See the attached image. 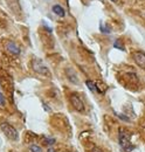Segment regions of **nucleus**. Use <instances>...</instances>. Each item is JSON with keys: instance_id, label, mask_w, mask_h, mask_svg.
Segmentation results:
<instances>
[{"instance_id": "f03ea898", "label": "nucleus", "mask_w": 145, "mask_h": 152, "mask_svg": "<svg viewBox=\"0 0 145 152\" xmlns=\"http://www.w3.org/2000/svg\"><path fill=\"white\" fill-rule=\"evenodd\" d=\"M0 126H1L2 132L5 133V136H6L8 139L14 140V142L19 140V132L13 125H11V124L7 123V122H2Z\"/></svg>"}, {"instance_id": "1a4fd4ad", "label": "nucleus", "mask_w": 145, "mask_h": 152, "mask_svg": "<svg viewBox=\"0 0 145 152\" xmlns=\"http://www.w3.org/2000/svg\"><path fill=\"white\" fill-rule=\"evenodd\" d=\"M86 86L89 88L90 91H92V93L96 91V84H95L94 82H91V81H89V80H87V81H86Z\"/></svg>"}, {"instance_id": "4468645a", "label": "nucleus", "mask_w": 145, "mask_h": 152, "mask_svg": "<svg viewBox=\"0 0 145 152\" xmlns=\"http://www.w3.org/2000/svg\"><path fill=\"white\" fill-rule=\"evenodd\" d=\"M6 104V101H5V97L4 95L0 93V105H5Z\"/></svg>"}, {"instance_id": "dca6fc26", "label": "nucleus", "mask_w": 145, "mask_h": 152, "mask_svg": "<svg viewBox=\"0 0 145 152\" xmlns=\"http://www.w3.org/2000/svg\"><path fill=\"white\" fill-rule=\"evenodd\" d=\"M48 152H54V150H53V148H51V149H48Z\"/></svg>"}, {"instance_id": "20e7f679", "label": "nucleus", "mask_w": 145, "mask_h": 152, "mask_svg": "<svg viewBox=\"0 0 145 152\" xmlns=\"http://www.w3.org/2000/svg\"><path fill=\"white\" fill-rule=\"evenodd\" d=\"M33 69L35 70L36 73L41 74V75H46V76L51 75V72H49L48 67L45 66L43 62L40 61V60H34V61H33Z\"/></svg>"}, {"instance_id": "f3484780", "label": "nucleus", "mask_w": 145, "mask_h": 152, "mask_svg": "<svg viewBox=\"0 0 145 152\" xmlns=\"http://www.w3.org/2000/svg\"><path fill=\"white\" fill-rule=\"evenodd\" d=\"M112 2H118V0H111Z\"/></svg>"}, {"instance_id": "9d476101", "label": "nucleus", "mask_w": 145, "mask_h": 152, "mask_svg": "<svg viewBox=\"0 0 145 152\" xmlns=\"http://www.w3.org/2000/svg\"><path fill=\"white\" fill-rule=\"evenodd\" d=\"M29 150H31V152H42L41 146H39L37 144H31L29 145Z\"/></svg>"}, {"instance_id": "ddd939ff", "label": "nucleus", "mask_w": 145, "mask_h": 152, "mask_svg": "<svg viewBox=\"0 0 145 152\" xmlns=\"http://www.w3.org/2000/svg\"><path fill=\"white\" fill-rule=\"evenodd\" d=\"M116 115H117V116H118V117H119L122 121H127V122H130V119L127 118V116H124V115H122V114H116Z\"/></svg>"}, {"instance_id": "7ed1b4c3", "label": "nucleus", "mask_w": 145, "mask_h": 152, "mask_svg": "<svg viewBox=\"0 0 145 152\" xmlns=\"http://www.w3.org/2000/svg\"><path fill=\"white\" fill-rule=\"evenodd\" d=\"M69 99H70V103H72V105L74 107L75 110H77L80 113H83L84 111V103H83L82 98L77 95V94H75V93L72 94V95L69 96Z\"/></svg>"}, {"instance_id": "39448f33", "label": "nucleus", "mask_w": 145, "mask_h": 152, "mask_svg": "<svg viewBox=\"0 0 145 152\" xmlns=\"http://www.w3.org/2000/svg\"><path fill=\"white\" fill-rule=\"evenodd\" d=\"M133 60L136 62V64L138 67H141L142 69H145V53L143 52H135L133 53Z\"/></svg>"}, {"instance_id": "f8f14e48", "label": "nucleus", "mask_w": 145, "mask_h": 152, "mask_svg": "<svg viewBox=\"0 0 145 152\" xmlns=\"http://www.w3.org/2000/svg\"><path fill=\"white\" fill-rule=\"evenodd\" d=\"M54 143H55V139H54V138H49V137L45 138V144H47L48 146H52V145H53Z\"/></svg>"}, {"instance_id": "6e6552de", "label": "nucleus", "mask_w": 145, "mask_h": 152, "mask_svg": "<svg viewBox=\"0 0 145 152\" xmlns=\"http://www.w3.org/2000/svg\"><path fill=\"white\" fill-rule=\"evenodd\" d=\"M53 12H54L56 15L61 17V18H63V17H64V14H66V12H64L63 7H61L60 5H54V6H53Z\"/></svg>"}, {"instance_id": "423d86ee", "label": "nucleus", "mask_w": 145, "mask_h": 152, "mask_svg": "<svg viewBox=\"0 0 145 152\" xmlns=\"http://www.w3.org/2000/svg\"><path fill=\"white\" fill-rule=\"evenodd\" d=\"M7 50L11 53V54H14V55H19L20 54V48H19L18 46H17V43H14V42H8L7 43Z\"/></svg>"}, {"instance_id": "0eeeda50", "label": "nucleus", "mask_w": 145, "mask_h": 152, "mask_svg": "<svg viewBox=\"0 0 145 152\" xmlns=\"http://www.w3.org/2000/svg\"><path fill=\"white\" fill-rule=\"evenodd\" d=\"M66 74L68 76V78H69V81L74 83V84H77L78 83V80H77V76H76V73L72 70V68H68L67 70H66Z\"/></svg>"}, {"instance_id": "2eb2a0df", "label": "nucleus", "mask_w": 145, "mask_h": 152, "mask_svg": "<svg viewBox=\"0 0 145 152\" xmlns=\"http://www.w3.org/2000/svg\"><path fill=\"white\" fill-rule=\"evenodd\" d=\"M92 152H102V151H101V150H98V149H96V148H95V149H94V150H92Z\"/></svg>"}, {"instance_id": "9b49d317", "label": "nucleus", "mask_w": 145, "mask_h": 152, "mask_svg": "<svg viewBox=\"0 0 145 152\" xmlns=\"http://www.w3.org/2000/svg\"><path fill=\"white\" fill-rule=\"evenodd\" d=\"M114 47H115V48H117V49H119V50H124V49H125V48L122 46L121 40H116V41L114 42Z\"/></svg>"}, {"instance_id": "f257e3e1", "label": "nucleus", "mask_w": 145, "mask_h": 152, "mask_svg": "<svg viewBox=\"0 0 145 152\" xmlns=\"http://www.w3.org/2000/svg\"><path fill=\"white\" fill-rule=\"evenodd\" d=\"M118 137H119V138H118V139H119V144H121L122 149L125 152H131L135 149V146L132 145V143H131V140H130L129 133H127L124 129H119Z\"/></svg>"}]
</instances>
